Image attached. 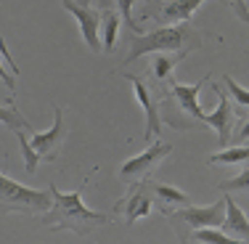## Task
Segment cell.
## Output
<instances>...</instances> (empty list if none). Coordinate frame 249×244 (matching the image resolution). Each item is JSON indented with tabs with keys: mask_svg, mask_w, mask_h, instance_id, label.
<instances>
[{
	"mask_svg": "<svg viewBox=\"0 0 249 244\" xmlns=\"http://www.w3.org/2000/svg\"><path fill=\"white\" fill-rule=\"evenodd\" d=\"M51 191V210L43 215V223L45 225H53V228H67L72 234H90V231L101 228V225L109 223V215L104 212H96L82 202V194L80 191H72V194H64L58 191L56 186H48Z\"/></svg>",
	"mask_w": 249,
	"mask_h": 244,
	"instance_id": "cell-1",
	"label": "cell"
},
{
	"mask_svg": "<svg viewBox=\"0 0 249 244\" xmlns=\"http://www.w3.org/2000/svg\"><path fill=\"white\" fill-rule=\"evenodd\" d=\"M199 45H201L199 32L194 27H188V21L173 24V27H157L154 32L130 38V51L124 56V64L135 61V58L146 56V53H188L199 48Z\"/></svg>",
	"mask_w": 249,
	"mask_h": 244,
	"instance_id": "cell-2",
	"label": "cell"
},
{
	"mask_svg": "<svg viewBox=\"0 0 249 244\" xmlns=\"http://www.w3.org/2000/svg\"><path fill=\"white\" fill-rule=\"evenodd\" d=\"M64 135H67V125H64V109L61 106L53 109V125L45 133H35L32 138H27L24 130H16V138H19V144H21V154H24V170L29 175L37 170V162L43 157H53V151L58 149Z\"/></svg>",
	"mask_w": 249,
	"mask_h": 244,
	"instance_id": "cell-3",
	"label": "cell"
},
{
	"mask_svg": "<svg viewBox=\"0 0 249 244\" xmlns=\"http://www.w3.org/2000/svg\"><path fill=\"white\" fill-rule=\"evenodd\" d=\"M51 210V191H37L24 183H16L0 172V212H27V215H37V212Z\"/></svg>",
	"mask_w": 249,
	"mask_h": 244,
	"instance_id": "cell-4",
	"label": "cell"
},
{
	"mask_svg": "<svg viewBox=\"0 0 249 244\" xmlns=\"http://www.w3.org/2000/svg\"><path fill=\"white\" fill-rule=\"evenodd\" d=\"M61 5L69 11V14L77 19L80 24V32H82V40L88 43V48L93 53H101V40H98V32H101V11H96L90 5V0H61Z\"/></svg>",
	"mask_w": 249,
	"mask_h": 244,
	"instance_id": "cell-5",
	"label": "cell"
},
{
	"mask_svg": "<svg viewBox=\"0 0 249 244\" xmlns=\"http://www.w3.org/2000/svg\"><path fill=\"white\" fill-rule=\"evenodd\" d=\"M170 218L175 223H186L188 228L199 231V228H217L223 225V218H225V199L215 202V205H204V207H196V205H186L180 210L170 212Z\"/></svg>",
	"mask_w": 249,
	"mask_h": 244,
	"instance_id": "cell-6",
	"label": "cell"
},
{
	"mask_svg": "<svg viewBox=\"0 0 249 244\" xmlns=\"http://www.w3.org/2000/svg\"><path fill=\"white\" fill-rule=\"evenodd\" d=\"M127 80L133 82L135 98H138V104L143 106V112H146L143 141H146V144H151V138H157V135L162 133V114H159V101H157V96L151 93V88L146 85V82L141 80L138 75H127Z\"/></svg>",
	"mask_w": 249,
	"mask_h": 244,
	"instance_id": "cell-7",
	"label": "cell"
},
{
	"mask_svg": "<svg viewBox=\"0 0 249 244\" xmlns=\"http://www.w3.org/2000/svg\"><path fill=\"white\" fill-rule=\"evenodd\" d=\"M173 154V144H164V141H157V144L146 146L143 151L138 154V157L127 159V162L120 168V178L122 181H133V178L143 175V172H149L151 168H157L159 162H162L164 157H170Z\"/></svg>",
	"mask_w": 249,
	"mask_h": 244,
	"instance_id": "cell-8",
	"label": "cell"
},
{
	"mask_svg": "<svg viewBox=\"0 0 249 244\" xmlns=\"http://www.w3.org/2000/svg\"><path fill=\"white\" fill-rule=\"evenodd\" d=\"M120 207L124 210V223L133 225L135 220L146 218L154 207V196L149 191V181H141L133 186V191L124 196V202H120Z\"/></svg>",
	"mask_w": 249,
	"mask_h": 244,
	"instance_id": "cell-9",
	"label": "cell"
},
{
	"mask_svg": "<svg viewBox=\"0 0 249 244\" xmlns=\"http://www.w3.org/2000/svg\"><path fill=\"white\" fill-rule=\"evenodd\" d=\"M215 93H217V98H220V106H217L215 112H210V114L204 112V120L201 122L217 130V141H220V146H228L231 144V133H233V122H236L233 120V109H231V101L225 98V93L217 85H215Z\"/></svg>",
	"mask_w": 249,
	"mask_h": 244,
	"instance_id": "cell-10",
	"label": "cell"
},
{
	"mask_svg": "<svg viewBox=\"0 0 249 244\" xmlns=\"http://www.w3.org/2000/svg\"><path fill=\"white\" fill-rule=\"evenodd\" d=\"M207 80H210V75H204L201 80H196L194 85H183V82H170V93L175 96V101L180 104V109L186 112L188 117H194V120H204V112H201L199 106V91L207 85Z\"/></svg>",
	"mask_w": 249,
	"mask_h": 244,
	"instance_id": "cell-11",
	"label": "cell"
},
{
	"mask_svg": "<svg viewBox=\"0 0 249 244\" xmlns=\"http://www.w3.org/2000/svg\"><path fill=\"white\" fill-rule=\"evenodd\" d=\"M225 218H223V234L233 236V239L249 242V218L244 215L239 205L233 202V196L225 194Z\"/></svg>",
	"mask_w": 249,
	"mask_h": 244,
	"instance_id": "cell-12",
	"label": "cell"
},
{
	"mask_svg": "<svg viewBox=\"0 0 249 244\" xmlns=\"http://www.w3.org/2000/svg\"><path fill=\"white\" fill-rule=\"evenodd\" d=\"M201 3H204V0H167V3L162 5V11H159L157 21L162 27H173L175 21H188L196 14V8Z\"/></svg>",
	"mask_w": 249,
	"mask_h": 244,
	"instance_id": "cell-13",
	"label": "cell"
},
{
	"mask_svg": "<svg viewBox=\"0 0 249 244\" xmlns=\"http://www.w3.org/2000/svg\"><path fill=\"white\" fill-rule=\"evenodd\" d=\"M149 191L162 212H170V207H175V205H188V194H183L175 186H167V183H151L149 181Z\"/></svg>",
	"mask_w": 249,
	"mask_h": 244,
	"instance_id": "cell-14",
	"label": "cell"
},
{
	"mask_svg": "<svg viewBox=\"0 0 249 244\" xmlns=\"http://www.w3.org/2000/svg\"><path fill=\"white\" fill-rule=\"evenodd\" d=\"M186 53H157V58L151 61V75L159 82H173V69L180 64V58Z\"/></svg>",
	"mask_w": 249,
	"mask_h": 244,
	"instance_id": "cell-15",
	"label": "cell"
},
{
	"mask_svg": "<svg viewBox=\"0 0 249 244\" xmlns=\"http://www.w3.org/2000/svg\"><path fill=\"white\" fill-rule=\"evenodd\" d=\"M120 27H122V19L117 11H101V29H104V45H101V51L109 53L114 48L117 43V35H120Z\"/></svg>",
	"mask_w": 249,
	"mask_h": 244,
	"instance_id": "cell-16",
	"label": "cell"
},
{
	"mask_svg": "<svg viewBox=\"0 0 249 244\" xmlns=\"http://www.w3.org/2000/svg\"><path fill=\"white\" fill-rule=\"evenodd\" d=\"M210 162H212V165H239V162H249V146H225L223 151L212 154Z\"/></svg>",
	"mask_w": 249,
	"mask_h": 244,
	"instance_id": "cell-17",
	"label": "cell"
},
{
	"mask_svg": "<svg viewBox=\"0 0 249 244\" xmlns=\"http://www.w3.org/2000/svg\"><path fill=\"white\" fill-rule=\"evenodd\" d=\"M0 125H5V128L14 130V133L16 130H32V122H29L19 109H14V106H3V104H0Z\"/></svg>",
	"mask_w": 249,
	"mask_h": 244,
	"instance_id": "cell-18",
	"label": "cell"
},
{
	"mask_svg": "<svg viewBox=\"0 0 249 244\" xmlns=\"http://www.w3.org/2000/svg\"><path fill=\"white\" fill-rule=\"evenodd\" d=\"M194 242H199V244H249V242L233 239V236L223 234V231H217V228H199V231H194Z\"/></svg>",
	"mask_w": 249,
	"mask_h": 244,
	"instance_id": "cell-19",
	"label": "cell"
},
{
	"mask_svg": "<svg viewBox=\"0 0 249 244\" xmlns=\"http://www.w3.org/2000/svg\"><path fill=\"white\" fill-rule=\"evenodd\" d=\"M133 3H135V0H117V5H120V19L127 24V29H130L133 35H143L141 24L133 19Z\"/></svg>",
	"mask_w": 249,
	"mask_h": 244,
	"instance_id": "cell-20",
	"label": "cell"
},
{
	"mask_svg": "<svg viewBox=\"0 0 249 244\" xmlns=\"http://www.w3.org/2000/svg\"><path fill=\"white\" fill-rule=\"evenodd\" d=\"M223 80H225V88H228L231 98H233L236 104H241V106H249V91H247V88H241V85H239V82H236L231 75H225Z\"/></svg>",
	"mask_w": 249,
	"mask_h": 244,
	"instance_id": "cell-21",
	"label": "cell"
},
{
	"mask_svg": "<svg viewBox=\"0 0 249 244\" xmlns=\"http://www.w3.org/2000/svg\"><path fill=\"white\" fill-rule=\"evenodd\" d=\"M220 188H223L225 194H228V191H241V188H249V165H247V168L241 170L236 178H231V181H223Z\"/></svg>",
	"mask_w": 249,
	"mask_h": 244,
	"instance_id": "cell-22",
	"label": "cell"
},
{
	"mask_svg": "<svg viewBox=\"0 0 249 244\" xmlns=\"http://www.w3.org/2000/svg\"><path fill=\"white\" fill-rule=\"evenodd\" d=\"M5 51H8V48H5V40L0 38V80L5 82V88H8L11 93H14V91H16V82H14V77L5 72V67H3V53H5Z\"/></svg>",
	"mask_w": 249,
	"mask_h": 244,
	"instance_id": "cell-23",
	"label": "cell"
},
{
	"mask_svg": "<svg viewBox=\"0 0 249 244\" xmlns=\"http://www.w3.org/2000/svg\"><path fill=\"white\" fill-rule=\"evenodd\" d=\"M244 141H249V120L239 128V133H236V144H244Z\"/></svg>",
	"mask_w": 249,
	"mask_h": 244,
	"instance_id": "cell-24",
	"label": "cell"
},
{
	"mask_svg": "<svg viewBox=\"0 0 249 244\" xmlns=\"http://www.w3.org/2000/svg\"><path fill=\"white\" fill-rule=\"evenodd\" d=\"M233 8L239 11V16H241V19H244V21H249V11H247L244 0H236V3H233Z\"/></svg>",
	"mask_w": 249,
	"mask_h": 244,
	"instance_id": "cell-25",
	"label": "cell"
},
{
	"mask_svg": "<svg viewBox=\"0 0 249 244\" xmlns=\"http://www.w3.org/2000/svg\"><path fill=\"white\" fill-rule=\"evenodd\" d=\"M151 3H154V0H146V5H151Z\"/></svg>",
	"mask_w": 249,
	"mask_h": 244,
	"instance_id": "cell-26",
	"label": "cell"
}]
</instances>
